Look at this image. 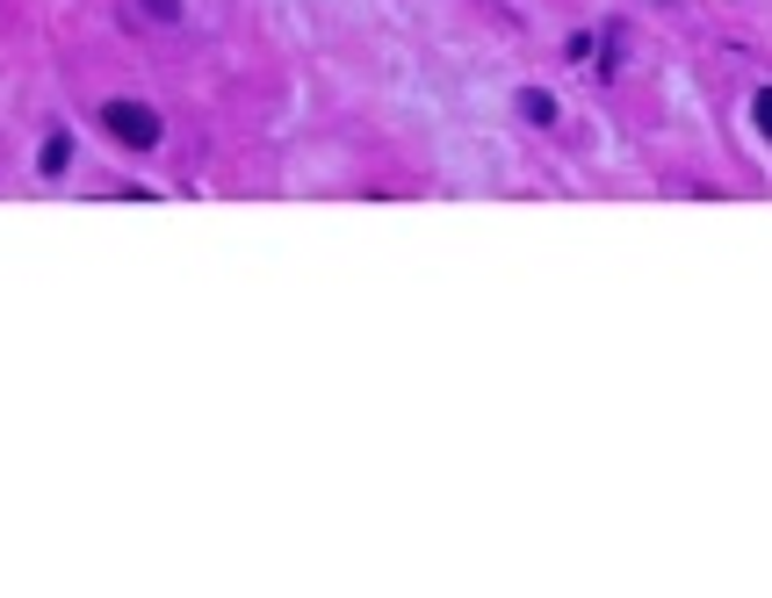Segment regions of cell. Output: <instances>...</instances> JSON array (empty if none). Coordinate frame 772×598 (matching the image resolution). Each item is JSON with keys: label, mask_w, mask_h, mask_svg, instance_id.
<instances>
[{"label": "cell", "mask_w": 772, "mask_h": 598, "mask_svg": "<svg viewBox=\"0 0 772 598\" xmlns=\"http://www.w3.org/2000/svg\"><path fill=\"white\" fill-rule=\"evenodd\" d=\"M102 130L123 152H159V116L145 102H102Z\"/></svg>", "instance_id": "1"}, {"label": "cell", "mask_w": 772, "mask_h": 598, "mask_svg": "<svg viewBox=\"0 0 772 598\" xmlns=\"http://www.w3.org/2000/svg\"><path fill=\"white\" fill-rule=\"evenodd\" d=\"M66 166H72V130H52V137H44V152H36V173H52V181H58Z\"/></svg>", "instance_id": "2"}, {"label": "cell", "mask_w": 772, "mask_h": 598, "mask_svg": "<svg viewBox=\"0 0 772 598\" xmlns=\"http://www.w3.org/2000/svg\"><path fill=\"white\" fill-rule=\"evenodd\" d=\"M520 116L527 123H556V102L542 94V87H527V94H520Z\"/></svg>", "instance_id": "3"}, {"label": "cell", "mask_w": 772, "mask_h": 598, "mask_svg": "<svg viewBox=\"0 0 772 598\" xmlns=\"http://www.w3.org/2000/svg\"><path fill=\"white\" fill-rule=\"evenodd\" d=\"M138 15H152V22H181V0H138Z\"/></svg>", "instance_id": "4"}, {"label": "cell", "mask_w": 772, "mask_h": 598, "mask_svg": "<svg viewBox=\"0 0 772 598\" xmlns=\"http://www.w3.org/2000/svg\"><path fill=\"white\" fill-rule=\"evenodd\" d=\"M751 116H758V130L772 137V87H765V94H758V108H751Z\"/></svg>", "instance_id": "5"}]
</instances>
